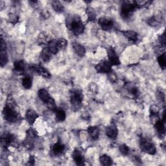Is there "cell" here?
I'll return each mask as SVG.
<instances>
[{"mask_svg": "<svg viewBox=\"0 0 166 166\" xmlns=\"http://www.w3.org/2000/svg\"><path fill=\"white\" fill-rule=\"evenodd\" d=\"M66 24L75 35L78 36L84 32V26L79 15H68L66 19Z\"/></svg>", "mask_w": 166, "mask_h": 166, "instance_id": "cell-1", "label": "cell"}, {"mask_svg": "<svg viewBox=\"0 0 166 166\" xmlns=\"http://www.w3.org/2000/svg\"><path fill=\"white\" fill-rule=\"evenodd\" d=\"M52 7L53 10L56 12H62L64 10V6L59 1H53L52 2Z\"/></svg>", "mask_w": 166, "mask_h": 166, "instance_id": "cell-28", "label": "cell"}, {"mask_svg": "<svg viewBox=\"0 0 166 166\" xmlns=\"http://www.w3.org/2000/svg\"><path fill=\"white\" fill-rule=\"evenodd\" d=\"M47 108L48 109L52 111V112H54L56 110L57 107H56V103H55V100L53 99V98H50L47 101Z\"/></svg>", "mask_w": 166, "mask_h": 166, "instance_id": "cell-30", "label": "cell"}, {"mask_svg": "<svg viewBox=\"0 0 166 166\" xmlns=\"http://www.w3.org/2000/svg\"><path fill=\"white\" fill-rule=\"evenodd\" d=\"M52 55V53L49 51L48 47H45L43 49V50L40 53V59L43 62H47L51 60Z\"/></svg>", "mask_w": 166, "mask_h": 166, "instance_id": "cell-17", "label": "cell"}, {"mask_svg": "<svg viewBox=\"0 0 166 166\" xmlns=\"http://www.w3.org/2000/svg\"><path fill=\"white\" fill-rule=\"evenodd\" d=\"M29 2L31 6L34 7V9H37L38 7V2L37 1H30Z\"/></svg>", "mask_w": 166, "mask_h": 166, "instance_id": "cell-43", "label": "cell"}, {"mask_svg": "<svg viewBox=\"0 0 166 166\" xmlns=\"http://www.w3.org/2000/svg\"><path fill=\"white\" fill-rule=\"evenodd\" d=\"M119 149L121 153L123 155H127L129 153V148L125 144H122V145H121L119 147Z\"/></svg>", "mask_w": 166, "mask_h": 166, "instance_id": "cell-34", "label": "cell"}, {"mask_svg": "<svg viewBox=\"0 0 166 166\" xmlns=\"http://www.w3.org/2000/svg\"><path fill=\"white\" fill-rule=\"evenodd\" d=\"M150 115H157L159 113V107L156 105H151L149 108Z\"/></svg>", "mask_w": 166, "mask_h": 166, "instance_id": "cell-33", "label": "cell"}, {"mask_svg": "<svg viewBox=\"0 0 166 166\" xmlns=\"http://www.w3.org/2000/svg\"><path fill=\"white\" fill-rule=\"evenodd\" d=\"M1 143L2 147L5 148L8 146H14L16 143V138L12 134H6L2 138Z\"/></svg>", "mask_w": 166, "mask_h": 166, "instance_id": "cell-7", "label": "cell"}, {"mask_svg": "<svg viewBox=\"0 0 166 166\" xmlns=\"http://www.w3.org/2000/svg\"><path fill=\"white\" fill-rule=\"evenodd\" d=\"M34 157L33 156H31L29 157V161H28V163L27 164V165H34Z\"/></svg>", "mask_w": 166, "mask_h": 166, "instance_id": "cell-42", "label": "cell"}, {"mask_svg": "<svg viewBox=\"0 0 166 166\" xmlns=\"http://www.w3.org/2000/svg\"><path fill=\"white\" fill-rule=\"evenodd\" d=\"M106 134L109 138L114 140L117 138L118 134V129L114 124L110 125L106 128Z\"/></svg>", "mask_w": 166, "mask_h": 166, "instance_id": "cell-13", "label": "cell"}, {"mask_svg": "<svg viewBox=\"0 0 166 166\" xmlns=\"http://www.w3.org/2000/svg\"><path fill=\"white\" fill-rule=\"evenodd\" d=\"M158 40H159L161 46L163 47H165V33H163L161 36H160L159 38H158Z\"/></svg>", "mask_w": 166, "mask_h": 166, "instance_id": "cell-40", "label": "cell"}, {"mask_svg": "<svg viewBox=\"0 0 166 166\" xmlns=\"http://www.w3.org/2000/svg\"><path fill=\"white\" fill-rule=\"evenodd\" d=\"M38 97L43 102L47 103V101L51 98L48 91L46 89H40L38 91Z\"/></svg>", "mask_w": 166, "mask_h": 166, "instance_id": "cell-24", "label": "cell"}, {"mask_svg": "<svg viewBox=\"0 0 166 166\" xmlns=\"http://www.w3.org/2000/svg\"><path fill=\"white\" fill-rule=\"evenodd\" d=\"M109 79L110 82L114 83L118 81V77H117L116 74L114 73V72L111 71L109 74Z\"/></svg>", "mask_w": 166, "mask_h": 166, "instance_id": "cell-38", "label": "cell"}, {"mask_svg": "<svg viewBox=\"0 0 166 166\" xmlns=\"http://www.w3.org/2000/svg\"><path fill=\"white\" fill-rule=\"evenodd\" d=\"M46 40H47L46 36L44 33H40V34L39 35V37H38V42L40 43V44H45Z\"/></svg>", "mask_w": 166, "mask_h": 166, "instance_id": "cell-39", "label": "cell"}, {"mask_svg": "<svg viewBox=\"0 0 166 166\" xmlns=\"http://www.w3.org/2000/svg\"><path fill=\"white\" fill-rule=\"evenodd\" d=\"M25 68V62L23 61H16L14 62V69L16 72L22 73Z\"/></svg>", "mask_w": 166, "mask_h": 166, "instance_id": "cell-23", "label": "cell"}, {"mask_svg": "<svg viewBox=\"0 0 166 166\" xmlns=\"http://www.w3.org/2000/svg\"><path fill=\"white\" fill-rule=\"evenodd\" d=\"M30 68L33 71H35L37 74L45 79H49L52 76L47 70H46L44 67L39 66V65H34V66H32Z\"/></svg>", "mask_w": 166, "mask_h": 166, "instance_id": "cell-8", "label": "cell"}, {"mask_svg": "<svg viewBox=\"0 0 166 166\" xmlns=\"http://www.w3.org/2000/svg\"><path fill=\"white\" fill-rule=\"evenodd\" d=\"M155 127L158 134L160 135H164L165 132V122L162 120L158 119L155 124Z\"/></svg>", "mask_w": 166, "mask_h": 166, "instance_id": "cell-18", "label": "cell"}, {"mask_svg": "<svg viewBox=\"0 0 166 166\" xmlns=\"http://www.w3.org/2000/svg\"><path fill=\"white\" fill-rule=\"evenodd\" d=\"M83 94L79 90H74L70 92L71 103L74 109L79 110L80 109L83 101Z\"/></svg>", "mask_w": 166, "mask_h": 166, "instance_id": "cell-4", "label": "cell"}, {"mask_svg": "<svg viewBox=\"0 0 166 166\" xmlns=\"http://www.w3.org/2000/svg\"><path fill=\"white\" fill-rule=\"evenodd\" d=\"M16 107V105H5L3 110V115L6 121L10 123H16L19 119V114Z\"/></svg>", "mask_w": 166, "mask_h": 166, "instance_id": "cell-3", "label": "cell"}, {"mask_svg": "<svg viewBox=\"0 0 166 166\" xmlns=\"http://www.w3.org/2000/svg\"><path fill=\"white\" fill-rule=\"evenodd\" d=\"M47 47L49 49V51L52 52V54H56L59 52V47H58L57 40H50L47 44Z\"/></svg>", "mask_w": 166, "mask_h": 166, "instance_id": "cell-21", "label": "cell"}, {"mask_svg": "<svg viewBox=\"0 0 166 166\" xmlns=\"http://www.w3.org/2000/svg\"><path fill=\"white\" fill-rule=\"evenodd\" d=\"M100 163L103 165H111L112 164V158L106 155H103L99 158Z\"/></svg>", "mask_w": 166, "mask_h": 166, "instance_id": "cell-26", "label": "cell"}, {"mask_svg": "<svg viewBox=\"0 0 166 166\" xmlns=\"http://www.w3.org/2000/svg\"><path fill=\"white\" fill-rule=\"evenodd\" d=\"M38 117V115L37 113L33 110H28L26 112V115H25L26 119L31 125L34 123V122L36 121V120H37Z\"/></svg>", "mask_w": 166, "mask_h": 166, "instance_id": "cell-14", "label": "cell"}, {"mask_svg": "<svg viewBox=\"0 0 166 166\" xmlns=\"http://www.w3.org/2000/svg\"><path fill=\"white\" fill-rule=\"evenodd\" d=\"M57 44H58V47L59 49H65L68 46V41L64 39V38H59L57 40Z\"/></svg>", "mask_w": 166, "mask_h": 166, "instance_id": "cell-32", "label": "cell"}, {"mask_svg": "<svg viewBox=\"0 0 166 166\" xmlns=\"http://www.w3.org/2000/svg\"><path fill=\"white\" fill-rule=\"evenodd\" d=\"M98 24L104 31H110L114 27V22L111 19L101 18L98 20Z\"/></svg>", "mask_w": 166, "mask_h": 166, "instance_id": "cell-9", "label": "cell"}, {"mask_svg": "<svg viewBox=\"0 0 166 166\" xmlns=\"http://www.w3.org/2000/svg\"><path fill=\"white\" fill-rule=\"evenodd\" d=\"M65 150V146L60 141L55 143L52 147L51 153L53 156H59L62 155Z\"/></svg>", "mask_w": 166, "mask_h": 166, "instance_id": "cell-11", "label": "cell"}, {"mask_svg": "<svg viewBox=\"0 0 166 166\" xmlns=\"http://www.w3.org/2000/svg\"><path fill=\"white\" fill-rule=\"evenodd\" d=\"M72 46H73L74 51L77 55H79V56H81V57H83L85 55L86 49L83 46H82L80 44H79V43L74 42V44H72Z\"/></svg>", "mask_w": 166, "mask_h": 166, "instance_id": "cell-15", "label": "cell"}, {"mask_svg": "<svg viewBox=\"0 0 166 166\" xmlns=\"http://www.w3.org/2000/svg\"><path fill=\"white\" fill-rule=\"evenodd\" d=\"M97 73L99 74H108L112 71V65L107 61H103L97 64L95 67Z\"/></svg>", "mask_w": 166, "mask_h": 166, "instance_id": "cell-6", "label": "cell"}, {"mask_svg": "<svg viewBox=\"0 0 166 166\" xmlns=\"http://www.w3.org/2000/svg\"><path fill=\"white\" fill-rule=\"evenodd\" d=\"M89 90L94 93H97L98 92V87L95 83H91L88 86Z\"/></svg>", "mask_w": 166, "mask_h": 166, "instance_id": "cell-36", "label": "cell"}, {"mask_svg": "<svg viewBox=\"0 0 166 166\" xmlns=\"http://www.w3.org/2000/svg\"><path fill=\"white\" fill-rule=\"evenodd\" d=\"M158 64H159L160 66L163 70L165 69L166 61H165V52L158 57Z\"/></svg>", "mask_w": 166, "mask_h": 166, "instance_id": "cell-31", "label": "cell"}, {"mask_svg": "<svg viewBox=\"0 0 166 166\" xmlns=\"http://www.w3.org/2000/svg\"><path fill=\"white\" fill-rule=\"evenodd\" d=\"M18 18L16 15H13V16H10V20L11 21H16H16H18Z\"/></svg>", "mask_w": 166, "mask_h": 166, "instance_id": "cell-44", "label": "cell"}, {"mask_svg": "<svg viewBox=\"0 0 166 166\" xmlns=\"http://www.w3.org/2000/svg\"><path fill=\"white\" fill-rule=\"evenodd\" d=\"M55 116H56V119L58 122H62L64 121L66 119V112H64V110L62 109H56V110L55 111Z\"/></svg>", "mask_w": 166, "mask_h": 166, "instance_id": "cell-22", "label": "cell"}, {"mask_svg": "<svg viewBox=\"0 0 166 166\" xmlns=\"http://www.w3.org/2000/svg\"><path fill=\"white\" fill-rule=\"evenodd\" d=\"M72 157H73L74 162L77 165H83L84 164V157L81 151L79 149H76L74 150L73 154H72Z\"/></svg>", "mask_w": 166, "mask_h": 166, "instance_id": "cell-12", "label": "cell"}, {"mask_svg": "<svg viewBox=\"0 0 166 166\" xmlns=\"http://www.w3.org/2000/svg\"><path fill=\"white\" fill-rule=\"evenodd\" d=\"M156 97L160 102L165 101V93L162 90H158L156 92Z\"/></svg>", "mask_w": 166, "mask_h": 166, "instance_id": "cell-35", "label": "cell"}, {"mask_svg": "<svg viewBox=\"0 0 166 166\" xmlns=\"http://www.w3.org/2000/svg\"><path fill=\"white\" fill-rule=\"evenodd\" d=\"M40 15L42 18H44L45 19H47L49 17L50 14L47 10H42L40 12Z\"/></svg>", "mask_w": 166, "mask_h": 166, "instance_id": "cell-41", "label": "cell"}, {"mask_svg": "<svg viewBox=\"0 0 166 166\" xmlns=\"http://www.w3.org/2000/svg\"><path fill=\"white\" fill-rule=\"evenodd\" d=\"M27 134V137L32 139H34L37 137V132H36V131L32 128H30L28 130Z\"/></svg>", "mask_w": 166, "mask_h": 166, "instance_id": "cell-37", "label": "cell"}, {"mask_svg": "<svg viewBox=\"0 0 166 166\" xmlns=\"http://www.w3.org/2000/svg\"><path fill=\"white\" fill-rule=\"evenodd\" d=\"M88 133L92 140H97L99 137V129L97 127H90L88 128Z\"/></svg>", "mask_w": 166, "mask_h": 166, "instance_id": "cell-16", "label": "cell"}, {"mask_svg": "<svg viewBox=\"0 0 166 166\" xmlns=\"http://www.w3.org/2000/svg\"><path fill=\"white\" fill-rule=\"evenodd\" d=\"M125 88L132 95L136 96L138 95V89L136 87V85H134L133 83H128L125 85Z\"/></svg>", "mask_w": 166, "mask_h": 166, "instance_id": "cell-29", "label": "cell"}, {"mask_svg": "<svg viewBox=\"0 0 166 166\" xmlns=\"http://www.w3.org/2000/svg\"><path fill=\"white\" fill-rule=\"evenodd\" d=\"M4 7H5V3H4L3 1L0 2V9L3 10Z\"/></svg>", "mask_w": 166, "mask_h": 166, "instance_id": "cell-45", "label": "cell"}, {"mask_svg": "<svg viewBox=\"0 0 166 166\" xmlns=\"http://www.w3.org/2000/svg\"><path fill=\"white\" fill-rule=\"evenodd\" d=\"M137 8L136 1H125L121 7V16L123 20H128Z\"/></svg>", "mask_w": 166, "mask_h": 166, "instance_id": "cell-2", "label": "cell"}, {"mask_svg": "<svg viewBox=\"0 0 166 166\" xmlns=\"http://www.w3.org/2000/svg\"><path fill=\"white\" fill-rule=\"evenodd\" d=\"M21 83H22V85L25 89H27V90L30 89L32 87V84H33L32 78L30 76H27V75L25 76L22 79Z\"/></svg>", "mask_w": 166, "mask_h": 166, "instance_id": "cell-25", "label": "cell"}, {"mask_svg": "<svg viewBox=\"0 0 166 166\" xmlns=\"http://www.w3.org/2000/svg\"><path fill=\"white\" fill-rule=\"evenodd\" d=\"M140 146L141 149L149 155H154L156 153V148L155 144L145 138H141L140 140Z\"/></svg>", "mask_w": 166, "mask_h": 166, "instance_id": "cell-5", "label": "cell"}, {"mask_svg": "<svg viewBox=\"0 0 166 166\" xmlns=\"http://www.w3.org/2000/svg\"><path fill=\"white\" fill-rule=\"evenodd\" d=\"M107 55H108V57H109V62L111 65H114V66H118V65L120 64V61H119V57L112 48L108 49Z\"/></svg>", "mask_w": 166, "mask_h": 166, "instance_id": "cell-10", "label": "cell"}, {"mask_svg": "<svg viewBox=\"0 0 166 166\" xmlns=\"http://www.w3.org/2000/svg\"><path fill=\"white\" fill-rule=\"evenodd\" d=\"M9 61V56L7 49L0 50V65L2 67L5 66Z\"/></svg>", "mask_w": 166, "mask_h": 166, "instance_id": "cell-19", "label": "cell"}, {"mask_svg": "<svg viewBox=\"0 0 166 166\" xmlns=\"http://www.w3.org/2000/svg\"><path fill=\"white\" fill-rule=\"evenodd\" d=\"M125 37L131 42H136L138 40V34L134 31H123Z\"/></svg>", "mask_w": 166, "mask_h": 166, "instance_id": "cell-20", "label": "cell"}, {"mask_svg": "<svg viewBox=\"0 0 166 166\" xmlns=\"http://www.w3.org/2000/svg\"><path fill=\"white\" fill-rule=\"evenodd\" d=\"M86 15H87V19L88 21H94L96 19V14L93 9L88 7L86 10Z\"/></svg>", "mask_w": 166, "mask_h": 166, "instance_id": "cell-27", "label": "cell"}]
</instances>
